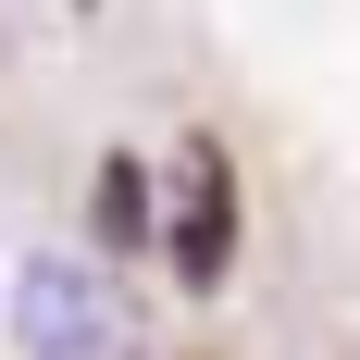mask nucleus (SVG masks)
<instances>
[{
    "label": "nucleus",
    "mask_w": 360,
    "mask_h": 360,
    "mask_svg": "<svg viewBox=\"0 0 360 360\" xmlns=\"http://www.w3.org/2000/svg\"><path fill=\"white\" fill-rule=\"evenodd\" d=\"M13 335H25V360H137V298L112 286V261L37 249L13 274Z\"/></svg>",
    "instance_id": "obj_1"
},
{
    "label": "nucleus",
    "mask_w": 360,
    "mask_h": 360,
    "mask_svg": "<svg viewBox=\"0 0 360 360\" xmlns=\"http://www.w3.org/2000/svg\"><path fill=\"white\" fill-rule=\"evenodd\" d=\"M174 261H186V286L224 274V149H199V137L174 162Z\"/></svg>",
    "instance_id": "obj_2"
}]
</instances>
